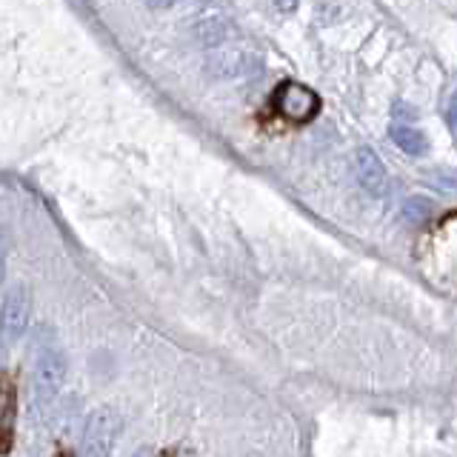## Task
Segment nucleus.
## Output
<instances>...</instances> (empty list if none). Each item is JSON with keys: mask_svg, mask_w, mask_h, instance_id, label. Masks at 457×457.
I'll list each match as a JSON object with an SVG mask.
<instances>
[{"mask_svg": "<svg viewBox=\"0 0 457 457\" xmlns=\"http://www.w3.org/2000/svg\"><path fill=\"white\" fill-rule=\"evenodd\" d=\"M275 112L289 123H309L320 112V97L303 83L286 80L275 92Z\"/></svg>", "mask_w": 457, "mask_h": 457, "instance_id": "nucleus-3", "label": "nucleus"}, {"mask_svg": "<svg viewBox=\"0 0 457 457\" xmlns=\"http://www.w3.org/2000/svg\"><path fill=\"white\" fill-rule=\"evenodd\" d=\"M263 66L261 54H254L249 49H226V46H214L212 54L206 57V69L212 71L214 78H252L257 75Z\"/></svg>", "mask_w": 457, "mask_h": 457, "instance_id": "nucleus-4", "label": "nucleus"}, {"mask_svg": "<svg viewBox=\"0 0 457 457\" xmlns=\"http://www.w3.org/2000/svg\"><path fill=\"white\" fill-rule=\"evenodd\" d=\"M389 135H392V140L397 143V146L403 149L406 154H411V157H420V154L428 152V137L420 132V129L403 126V123H395V126L389 129Z\"/></svg>", "mask_w": 457, "mask_h": 457, "instance_id": "nucleus-8", "label": "nucleus"}, {"mask_svg": "<svg viewBox=\"0 0 457 457\" xmlns=\"http://www.w3.org/2000/svg\"><path fill=\"white\" fill-rule=\"evenodd\" d=\"M120 414L100 406L95 409L83 423V435H80V452L83 454H109L114 449V440L120 435Z\"/></svg>", "mask_w": 457, "mask_h": 457, "instance_id": "nucleus-2", "label": "nucleus"}, {"mask_svg": "<svg viewBox=\"0 0 457 457\" xmlns=\"http://www.w3.org/2000/svg\"><path fill=\"white\" fill-rule=\"evenodd\" d=\"M149 4V9H171V6H180V4H186V6H204L206 0H146Z\"/></svg>", "mask_w": 457, "mask_h": 457, "instance_id": "nucleus-11", "label": "nucleus"}, {"mask_svg": "<svg viewBox=\"0 0 457 457\" xmlns=\"http://www.w3.org/2000/svg\"><path fill=\"white\" fill-rule=\"evenodd\" d=\"M232 35H235V26L228 21H223V18H206V21L195 23V37L209 49L223 46V43Z\"/></svg>", "mask_w": 457, "mask_h": 457, "instance_id": "nucleus-7", "label": "nucleus"}, {"mask_svg": "<svg viewBox=\"0 0 457 457\" xmlns=\"http://www.w3.org/2000/svg\"><path fill=\"white\" fill-rule=\"evenodd\" d=\"M14 409H18V395L12 383H0V449H9L12 426H14Z\"/></svg>", "mask_w": 457, "mask_h": 457, "instance_id": "nucleus-9", "label": "nucleus"}, {"mask_svg": "<svg viewBox=\"0 0 457 457\" xmlns=\"http://www.w3.org/2000/svg\"><path fill=\"white\" fill-rule=\"evenodd\" d=\"M449 123H452V129L457 132V95L452 97V104H449Z\"/></svg>", "mask_w": 457, "mask_h": 457, "instance_id": "nucleus-14", "label": "nucleus"}, {"mask_svg": "<svg viewBox=\"0 0 457 457\" xmlns=\"http://www.w3.org/2000/svg\"><path fill=\"white\" fill-rule=\"evenodd\" d=\"M392 114H397V120H406V123H411L414 118H418V112H414L411 106H406V104H395Z\"/></svg>", "mask_w": 457, "mask_h": 457, "instance_id": "nucleus-13", "label": "nucleus"}, {"mask_svg": "<svg viewBox=\"0 0 457 457\" xmlns=\"http://www.w3.org/2000/svg\"><path fill=\"white\" fill-rule=\"evenodd\" d=\"M66 354L61 346H43L35 363L32 375V406L35 411H46L57 400V395L63 392L66 383Z\"/></svg>", "mask_w": 457, "mask_h": 457, "instance_id": "nucleus-1", "label": "nucleus"}, {"mask_svg": "<svg viewBox=\"0 0 457 457\" xmlns=\"http://www.w3.org/2000/svg\"><path fill=\"white\" fill-rule=\"evenodd\" d=\"M275 6H278L280 12H292V9L297 6V0H275Z\"/></svg>", "mask_w": 457, "mask_h": 457, "instance_id": "nucleus-15", "label": "nucleus"}, {"mask_svg": "<svg viewBox=\"0 0 457 457\" xmlns=\"http://www.w3.org/2000/svg\"><path fill=\"white\" fill-rule=\"evenodd\" d=\"M29 314H32V300L23 286H14L4 300V312H0V332L9 343L21 340L26 326H29Z\"/></svg>", "mask_w": 457, "mask_h": 457, "instance_id": "nucleus-5", "label": "nucleus"}, {"mask_svg": "<svg viewBox=\"0 0 457 457\" xmlns=\"http://www.w3.org/2000/svg\"><path fill=\"white\" fill-rule=\"evenodd\" d=\"M432 200H426V197H409L406 204H403V218L409 223H423L428 214H432Z\"/></svg>", "mask_w": 457, "mask_h": 457, "instance_id": "nucleus-10", "label": "nucleus"}, {"mask_svg": "<svg viewBox=\"0 0 457 457\" xmlns=\"http://www.w3.org/2000/svg\"><path fill=\"white\" fill-rule=\"evenodd\" d=\"M354 178L371 195H380L386 189V169L380 163V157L369 146L357 149V154H354Z\"/></svg>", "mask_w": 457, "mask_h": 457, "instance_id": "nucleus-6", "label": "nucleus"}, {"mask_svg": "<svg viewBox=\"0 0 457 457\" xmlns=\"http://www.w3.org/2000/svg\"><path fill=\"white\" fill-rule=\"evenodd\" d=\"M6 278V254H4V246H0V283Z\"/></svg>", "mask_w": 457, "mask_h": 457, "instance_id": "nucleus-16", "label": "nucleus"}, {"mask_svg": "<svg viewBox=\"0 0 457 457\" xmlns=\"http://www.w3.org/2000/svg\"><path fill=\"white\" fill-rule=\"evenodd\" d=\"M432 180H435V183H440L443 189L457 192V175H454V171H435Z\"/></svg>", "mask_w": 457, "mask_h": 457, "instance_id": "nucleus-12", "label": "nucleus"}, {"mask_svg": "<svg viewBox=\"0 0 457 457\" xmlns=\"http://www.w3.org/2000/svg\"><path fill=\"white\" fill-rule=\"evenodd\" d=\"M0 363H4V361H0Z\"/></svg>", "mask_w": 457, "mask_h": 457, "instance_id": "nucleus-17", "label": "nucleus"}]
</instances>
